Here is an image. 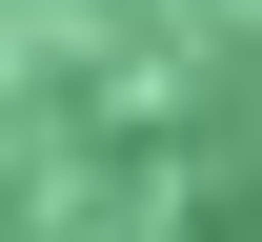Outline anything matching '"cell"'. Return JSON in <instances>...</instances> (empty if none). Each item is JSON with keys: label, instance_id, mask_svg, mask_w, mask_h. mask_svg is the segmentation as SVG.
<instances>
[{"label": "cell", "instance_id": "cell-1", "mask_svg": "<svg viewBox=\"0 0 262 242\" xmlns=\"http://www.w3.org/2000/svg\"><path fill=\"white\" fill-rule=\"evenodd\" d=\"M0 242H262V0H0Z\"/></svg>", "mask_w": 262, "mask_h": 242}]
</instances>
